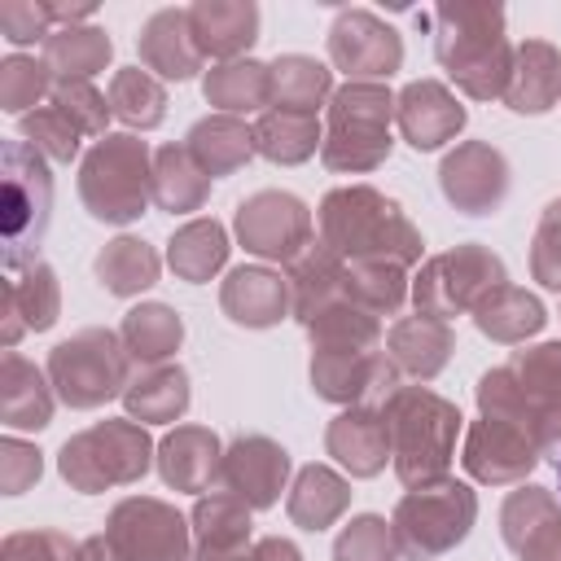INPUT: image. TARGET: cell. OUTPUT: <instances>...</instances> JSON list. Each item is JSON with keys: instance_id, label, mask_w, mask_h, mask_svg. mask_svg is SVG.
<instances>
[{"instance_id": "cell-1", "label": "cell", "mask_w": 561, "mask_h": 561, "mask_svg": "<svg viewBox=\"0 0 561 561\" xmlns=\"http://www.w3.org/2000/svg\"><path fill=\"white\" fill-rule=\"evenodd\" d=\"M478 403L491 421L517 425L535 447L561 438V342L513 355L478 381Z\"/></svg>"}, {"instance_id": "cell-2", "label": "cell", "mask_w": 561, "mask_h": 561, "mask_svg": "<svg viewBox=\"0 0 561 561\" xmlns=\"http://www.w3.org/2000/svg\"><path fill=\"white\" fill-rule=\"evenodd\" d=\"M434 53L443 70L478 101L504 96L513 75V53L504 39V9L495 4H443L434 13Z\"/></svg>"}, {"instance_id": "cell-3", "label": "cell", "mask_w": 561, "mask_h": 561, "mask_svg": "<svg viewBox=\"0 0 561 561\" xmlns=\"http://www.w3.org/2000/svg\"><path fill=\"white\" fill-rule=\"evenodd\" d=\"M320 237L333 254H351L355 263H412L421 254L416 228L399 215L390 197L377 188H337L320 206Z\"/></svg>"}, {"instance_id": "cell-4", "label": "cell", "mask_w": 561, "mask_h": 561, "mask_svg": "<svg viewBox=\"0 0 561 561\" xmlns=\"http://www.w3.org/2000/svg\"><path fill=\"white\" fill-rule=\"evenodd\" d=\"M386 430H390V456L394 469L408 486H430L443 482L451 447H456V430H460V412L421 390V386H403L386 399Z\"/></svg>"}, {"instance_id": "cell-5", "label": "cell", "mask_w": 561, "mask_h": 561, "mask_svg": "<svg viewBox=\"0 0 561 561\" xmlns=\"http://www.w3.org/2000/svg\"><path fill=\"white\" fill-rule=\"evenodd\" d=\"M394 101L381 83H346L329 105V140L320 145L333 171H373L390 153Z\"/></svg>"}, {"instance_id": "cell-6", "label": "cell", "mask_w": 561, "mask_h": 561, "mask_svg": "<svg viewBox=\"0 0 561 561\" xmlns=\"http://www.w3.org/2000/svg\"><path fill=\"white\" fill-rule=\"evenodd\" d=\"M48 215H53V175H48L44 158L22 140H4L0 224H4V267L9 272L35 254V245L44 241Z\"/></svg>"}, {"instance_id": "cell-7", "label": "cell", "mask_w": 561, "mask_h": 561, "mask_svg": "<svg viewBox=\"0 0 561 561\" xmlns=\"http://www.w3.org/2000/svg\"><path fill=\"white\" fill-rule=\"evenodd\" d=\"M473 491L460 482H434L416 486L394 508V535L408 557H438L451 543H460L473 526Z\"/></svg>"}, {"instance_id": "cell-8", "label": "cell", "mask_w": 561, "mask_h": 561, "mask_svg": "<svg viewBox=\"0 0 561 561\" xmlns=\"http://www.w3.org/2000/svg\"><path fill=\"white\" fill-rule=\"evenodd\" d=\"M500 285H504V263L491 250H482L478 241H469V245H456L451 254L430 259L412 285V294H416L421 316L447 320V316L465 311L469 302L478 307Z\"/></svg>"}, {"instance_id": "cell-9", "label": "cell", "mask_w": 561, "mask_h": 561, "mask_svg": "<svg viewBox=\"0 0 561 561\" xmlns=\"http://www.w3.org/2000/svg\"><path fill=\"white\" fill-rule=\"evenodd\" d=\"M83 197L92 215L110 224L145 215V145L131 136H105L83 162Z\"/></svg>"}, {"instance_id": "cell-10", "label": "cell", "mask_w": 561, "mask_h": 561, "mask_svg": "<svg viewBox=\"0 0 561 561\" xmlns=\"http://www.w3.org/2000/svg\"><path fill=\"white\" fill-rule=\"evenodd\" d=\"M149 469V438L127 421H110L101 430L79 434L61 447V473L83 491H101L110 482H131Z\"/></svg>"}, {"instance_id": "cell-11", "label": "cell", "mask_w": 561, "mask_h": 561, "mask_svg": "<svg viewBox=\"0 0 561 561\" xmlns=\"http://www.w3.org/2000/svg\"><path fill=\"white\" fill-rule=\"evenodd\" d=\"M53 377L66 403L92 408L123 386V346L105 329H83L53 351Z\"/></svg>"}, {"instance_id": "cell-12", "label": "cell", "mask_w": 561, "mask_h": 561, "mask_svg": "<svg viewBox=\"0 0 561 561\" xmlns=\"http://www.w3.org/2000/svg\"><path fill=\"white\" fill-rule=\"evenodd\" d=\"M118 561H188L184 517L162 500H123L110 517Z\"/></svg>"}, {"instance_id": "cell-13", "label": "cell", "mask_w": 561, "mask_h": 561, "mask_svg": "<svg viewBox=\"0 0 561 561\" xmlns=\"http://www.w3.org/2000/svg\"><path fill=\"white\" fill-rule=\"evenodd\" d=\"M329 57H333L337 70L355 75V83L359 79H386V75L399 70L403 44L368 9H346V13H337V22L329 31Z\"/></svg>"}, {"instance_id": "cell-14", "label": "cell", "mask_w": 561, "mask_h": 561, "mask_svg": "<svg viewBox=\"0 0 561 561\" xmlns=\"http://www.w3.org/2000/svg\"><path fill=\"white\" fill-rule=\"evenodd\" d=\"M237 232L245 241V250L263 254V259H294L298 245H307L311 237V215L294 193H254L250 202H241L237 210Z\"/></svg>"}, {"instance_id": "cell-15", "label": "cell", "mask_w": 561, "mask_h": 561, "mask_svg": "<svg viewBox=\"0 0 561 561\" xmlns=\"http://www.w3.org/2000/svg\"><path fill=\"white\" fill-rule=\"evenodd\" d=\"M438 180H443V193L451 206H460L465 215H491L508 193V162L500 149L469 140L443 158Z\"/></svg>"}, {"instance_id": "cell-16", "label": "cell", "mask_w": 561, "mask_h": 561, "mask_svg": "<svg viewBox=\"0 0 561 561\" xmlns=\"http://www.w3.org/2000/svg\"><path fill=\"white\" fill-rule=\"evenodd\" d=\"M285 473H289V456L285 447H276L272 438L263 434H241L224 460H219V482L228 495H237L241 504L250 508H267L276 504L280 486H285Z\"/></svg>"}, {"instance_id": "cell-17", "label": "cell", "mask_w": 561, "mask_h": 561, "mask_svg": "<svg viewBox=\"0 0 561 561\" xmlns=\"http://www.w3.org/2000/svg\"><path fill=\"white\" fill-rule=\"evenodd\" d=\"M504 539L522 561H561V513L548 491L526 486L504 504Z\"/></svg>"}, {"instance_id": "cell-18", "label": "cell", "mask_w": 561, "mask_h": 561, "mask_svg": "<svg viewBox=\"0 0 561 561\" xmlns=\"http://www.w3.org/2000/svg\"><path fill=\"white\" fill-rule=\"evenodd\" d=\"M465 469L478 478V482H517L535 469V443L504 425V421H478L469 430V443H465Z\"/></svg>"}, {"instance_id": "cell-19", "label": "cell", "mask_w": 561, "mask_h": 561, "mask_svg": "<svg viewBox=\"0 0 561 561\" xmlns=\"http://www.w3.org/2000/svg\"><path fill=\"white\" fill-rule=\"evenodd\" d=\"M399 127L412 149H438L465 127V105L434 79H416L399 96Z\"/></svg>"}, {"instance_id": "cell-20", "label": "cell", "mask_w": 561, "mask_h": 561, "mask_svg": "<svg viewBox=\"0 0 561 561\" xmlns=\"http://www.w3.org/2000/svg\"><path fill=\"white\" fill-rule=\"evenodd\" d=\"M140 57L162 79H188L202 66V48L193 39L188 9H162L140 31Z\"/></svg>"}, {"instance_id": "cell-21", "label": "cell", "mask_w": 561, "mask_h": 561, "mask_svg": "<svg viewBox=\"0 0 561 561\" xmlns=\"http://www.w3.org/2000/svg\"><path fill=\"white\" fill-rule=\"evenodd\" d=\"M508 110L517 114H543L552 101H561V57L543 39H526L513 57V75L504 88Z\"/></svg>"}, {"instance_id": "cell-22", "label": "cell", "mask_w": 561, "mask_h": 561, "mask_svg": "<svg viewBox=\"0 0 561 561\" xmlns=\"http://www.w3.org/2000/svg\"><path fill=\"white\" fill-rule=\"evenodd\" d=\"M329 456H337L355 478H373L386 456H390V430H386V416L381 412H368V408H355V412H342L329 434Z\"/></svg>"}, {"instance_id": "cell-23", "label": "cell", "mask_w": 561, "mask_h": 561, "mask_svg": "<svg viewBox=\"0 0 561 561\" xmlns=\"http://www.w3.org/2000/svg\"><path fill=\"white\" fill-rule=\"evenodd\" d=\"M228 320L237 324H250V329H267L285 316L289 307V285L263 267H237L228 280H224V294H219Z\"/></svg>"}, {"instance_id": "cell-24", "label": "cell", "mask_w": 561, "mask_h": 561, "mask_svg": "<svg viewBox=\"0 0 561 561\" xmlns=\"http://www.w3.org/2000/svg\"><path fill=\"white\" fill-rule=\"evenodd\" d=\"M219 438L210 430H197V425H184L175 434H167L162 443V478L175 486V491H202L215 473H219Z\"/></svg>"}, {"instance_id": "cell-25", "label": "cell", "mask_w": 561, "mask_h": 561, "mask_svg": "<svg viewBox=\"0 0 561 561\" xmlns=\"http://www.w3.org/2000/svg\"><path fill=\"white\" fill-rule=\"evenodd\" d=\"M193 22V39L202 48V57H237L241 48L254 44L259 31V9L254 4H193L188 9Z\"/></svg>"}, {"instance_id": "cell-26", "label": "cell", "mask_w": 561, "mask_h": 561, "mask_svg": "<svg viewBox=\"0 0 561 561\" xmlns=\"http://www.w3.org/2000/svg\"><path fill=\"white\" fill-rule=\"evenodd\" d=\"M390 355L412 377H434L451 355V329L434 316H412L390 329Z\"/></svg>"}, {"instance_id": "cell-27", "label": "cell", "mask_w": 561, "mask_h": 561, "mask_svg": "<svg viewBox=\"0 0 561 561\" xmlns=\"http://www.w3.org/2000/svg\"><path fill=\"white\" fill-rule=\"evenodd\" d=\"M254 149V131H245L232 114H215V118H202L193 131H188V153L202 162L206 175H228L237 171Z\"/></svg>"}, {"instance_id": "cell-28", "label": "cell", "mask_w": 561, "mask_h": 561, "mask_svg": "<svg viewBox=\"0 0 561 561\" xmlns=\"http://www.w3.org/2000/svg\"><path fill=\"white\" fill-rule=\"evenodd\" d=\"M346 500H351V491H346V482H342L333 469H324V465H307V469L298 473V482H294L289 517H294L298 526H307V530H324L329 522L342 517Z\"/></svg>"}, {"instance_id": "cell-29", "label": "cell", "mask_w": 561, "mask_h": 561, "mask_svg": "<svg viewBox=\"0 0 561 561\" xmlns=\"http://www.w3.org/2000/svg\"><path fill=\"white\" fill-rule=\"evenodd\" d=\"M206 188H210V180H206L202 162H197L188 149H175V145L158 149L153 197H158L162 210H171V215H175V210H197L202 197H206Z\"/></svg>"}, {"instance_id": "cell-30", "label": "cell", "mask_w": 561, "mask_h": 561, "mask_svg": "<svg viewBox=\"0 0 561 561\" xmlns=\"http://www.w3.org/2000/svg\"><path fill=\"white\" fill-rule=\"evenodd\" d=\"M473 320L486 337H500V342H522L526 333H535L543 324V307L526 294V289H513V285H500L491 289L478 307H473Z\"/></svg>"}, {"instance_id": "cell-31", "label": "cell", "mask_w": 561, "mask_h": 561, "mask_svg": "<svg viewBox=\"0 0 561 561\" xmlns=\"http://www.w3.org/2000/svg\"><path fill=\"white\" fill-rule=\"evenodd\" d=\"M320 145V127L316 114H298V110H272L259 118L254 127V149L272 162H302L311 158Z\"/></svg>"}, {"instance_id": "cell-32", "label": "cell", "mask_w": 561, "mask_h": 561, "mask_svg": "<svg viewBox=\"0 0 561 561\" xmlns=\"http://www.w3.org/2000/svg\"><path fill=\"white\" fill-rule=\"evenodd\" d=\"M167 259L184 280H210V272H219V263L228 259V237L215 219H193L171 237Z\"/></svg>"}, {"instance_id": "cell-33", "label": "cell", "mask_w": 561, "mask_h": 561, "mask_svg": "<svg viewBox=\"0 0 561 561\" xmlns=\"http://www.w3.org/2000/svg\"><path fill=\"white\" fill-rule=\"evenodd\" d=\"M329 92V70L316 57L289 53L272 61V101L276 110H298V114H316V105Z\"/></svg>"}, {"instance_id": "cell-34", "label": "cell", "mask_w": 561, "mask_h": 561, "mask_svg": "<svg viewBox=\"0 0 561 561\" xmlns=\"http://www.w3.org/2000/svg\"><path fill=\"white\" fill-rule=\"evenodd\" d=\"M131 416L140 421H175L188 408V373L184 368H153L145 377H136L123 390Z\"/></svg>"}, {"instance_id": "cell-35", "label": "cell", "mask_w": 561, "mask_h": 561, "mask_svg": "<svg viewBox=\"0 0 561 561\" xmlns=\"http://www.w3.org/2000/svg\"><path fill=\"white\" fill-rule=\"evenodd\" d=\"M206 101L219 110H259L272 101V66L259 61H228L206 75Z\"/></svg>"}, {"instance_id": "cell-36", "label": "cell", "mask_w": 561, "mask_h": 561, "mask_svg": "<svg viewBox=\"0 0 561 561\" xmlns=\"http://www.w3.org/2000/svg\"><path fill=\"white\" fill-rule=\"evenodd\" d=\"M96 276L110 294H140L158 280V254L136 237H118L114 245L101 250Z\"/></svg>"}, {"instance_id": "cell-37", "label": "cell", "mask_w": 561, "mask_h": 561, "mask_svg": "<svg viewBox=\"0 0 561 561\" xmlns=\"http://www.w3.org/2000/svg\"><path fill=\"white\" fill-rule=\"evenodd\" d=\"M123 337H127V351H131L136 359L149 364V359H167V355L180 346L184 324H180V316H175L171 307L149 302V307L127 311V320H123Z\"/></svg>"}, {"instance_id": "cell-38", "label": "cell", "mask_w": 561, "mask_h": 561, "mask_svg": "<svg viewBox=\"0 0 561 561\" xmlns=\"http://www.w3.org/2000/svg\"><path fill=\"white\" fill-rule=\"evenodd\" d=\"M110 105H114V114H118L123 123H131V127H158L162 114H167V92H162V83L149 79L140 66H127V70H118L114 83H110Z\"/></svg>"}, {"instance_id": "cell-39", "label": "cell", "mask_w": 561, "mask_h": 561, "mask_svg": "<svg viewBox=\"0 0 561 561\" xmlns=\"http://www.w3.org/2000/svg\"><path fill=\"white\" fill-rule=\"evenodd\" d=\"M342 289L364 307V311H394L403 302V267L373 259V263H351Z\"/></svg>"}, {"instance_id": "cell-40", "label": "cell", "mask_w": 561, "mask_h": 561, "mask_svg": "<svg viewBox=\"0 0 561 561\" xmlns=\"http://www.w3.org/2000/svg\"><path fill=\"white\" fill-rule=\"evenodd\" d=\"M333 557L337 561H399V548H394V535L386 530L381 517H355L337 543H333Z\"/></svg>"}, {"instance_id": "cell-41", "label": "cell", "mask_w": 561, "mask_h": 561, "mask_svg": "<svg viewBox=\"0 0 561 561\" xmlns=\"http://www.w3.org/2000/svg\"><path fill=\"white\" fill-rule=\"evenodd\" d=\"M48 61L66 75H92L110 61V39L101 31H61L48 39Z\"/></svg>"}, {"instance_id": "cell-42", "label": "cell", "mask_w": 561, "mask_h": 561, "mask_svg": "<svg viewBox=\"0 0 561 561\" xmlns=\"http://www.w3.org/2000/svg\"><path fill=\"white\" fill-rule=\"evenodd\" d=\"M535 276L561 289V202H552L535 232Z\"/></svg>"}, {"instance_id": "cell-43", "label": "cell", "mask_w": 561, "mask_h": 561, "mask_svg": "<svg viewBox=\"0 0 561 561\" xmlns=\"http://www.w3.org/2000/svg\"><path fill=\"white\" fill-rule=\"evenodd\" d=\"M241 561H302L298 557V548L289 543V539H263L250 557H241Z\"/></svg>"}, {"instance_id": "cell-44", "label": "cell", "mask_w": 561, "mask_h": 561, "mask_svg": "<svg viewBox=\"0 0 561 561\" xmlns=\"http://www.w3.org/2000/svg\"><path fill=\"white\" fill-rule=\"evenodd\" d=\"M557 491H561V456H557Z\"/></svg>"}]
</instances>
